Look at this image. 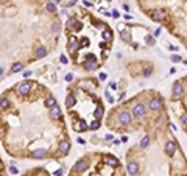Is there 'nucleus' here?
<instances>
[{"instance_id": "nucleus-26", "label": "nucleus", "mask_w": 187, "mask_h": 176, "mask_svg": "<svg viewBox=\"0 0 187 176\" xmlns=\"http://www.w3.org/2000/svg\"><path fill=\"white\" fill-rule=\"evenodd\" d=\"M89 128H91L92 131H93V129H98V128H100V122H98V120L92 122V123H91V126H89Z\"/></svg>"}, {"instance_id": "nucleus-38", "label": "nucleus", "mask_w": 187, "mask_h": 176, "mask_svg": "<svg viewBox=\"0 0 187 176\" xmlns=\"http://www.w3.org/2000/svg\"><path fill=\"white\" fill-rule=\"evenodd\" d=\"M61 62H64V64H67V58H66V56H61Z\"/></svg>"}, {"instance_id": "nucleus-27", "label": "nucleus", "mask_w": 187, "mask_h": 176, "mask_svg": "<svg viewBox=\"0 0 187 176\" xmlns=\"http://www.w3.org/2000/svg\"><path fill=\"white\" fill-rule=\"evenodd\" d=\"M103 36H105V39H108L109 41V39H112V31L111 30H106V31L103 33Z\"/></svg>"}, {"instance_id": "nucleus-7", "label": "nucleus", "mask_w": 187, "mask_h": 176, "mask_svg": "<svg viewBox=\"0 0 187 176\" xmlns=\"http://www.w3.org/2000/svg\"><path fill=\"white\" fill-rule=\"evenodd\" d=\"M50 117H52L53 120H59V118L62 117L61 109H59L58 105H55V106H52V108H50Z\"/></svg>"}, {"instance_id": "nucleus-25", "label": "nucleus", "mask_w": 187, "mask_h": 176, "mask_svg": "<svg viewBox=\"0 0 187 176\" xmlns=\"http://www.w3.org/2000/svg\"><path fill=\"white\" fill-rule=\"evenodd\" d=\"M120 36H122V39H123V41H129V39H131V38H129V33L126 31V30H125V31H122V33H120Z\"/></svg>"}, {"instance_id": "nucleus-42", "label": "nucleus", "mask_w": 187, "mask_h": 176, "mask_svg": "<svg viewBox=\"0 0 187 176\" xmlns=\"http://www.w3.org/2000/svg\"><path fill=\"white\" fill-rule=\"evenodd\" d=\"M53 2H56V3H58V2H59V0H53Z\"/></svg>"}, {"instance_id": "nucleus-17", "label": "nucleus", "mask_w": 187, "mask_h": 176, "mask_svg": "<svg viewBox=\"0 0 187 176\" xmlns=\"http://www.w3.org/2000/svg\"><path fill=\"white\" fill-rule=\"evenodd\" d=\"M103 114H105V109H103L101 105H98L97 106V111H95V120H100L103 117Z\"/></svg>"}, {"instance_id": "nucleus-29", "label": "nucleus", "mask_w": 187, "mask_h": 176, "mask_svg": "<svg viewBox=\"0 0 187 176\" xmlns=\"http://www.w3.org/2000/svg\"><path fill=\"white\" fill-rule=\"evenodd\" d=\"M52 31H53V33H58V31H59V25H58V22L52 25Z\"/></svg>"}, {"instance_id": "nucleus-6", "label": "nucleus", "mask_w": 187, "mask_h": 176, "mask_svg": "<svg viewBox=\"0 0 187 176\" xmlns=\"http://www.w3.org/2000/svg\"><path fill=\"white\" fill-rule=\"evenodd\" d=\"M88 167H89L88 159H84V157H83V159H80V161H76V164H75V167H73V170H75V171H78V173H80V171H84Z\"/></svg>"}, {"instance_id": "nucleus-5", "label": "nucleus", "mask_w": 187, "mask_h": 176, "mask_svg": "<svg viewBox=\"0 0 187 176\" xmlns=\"http://www.w3.org/2000/svg\"><path fill=\"white\" fill-rule=\"evenodd\" d=\"M119 122L122 125H129L133 122V115H131V112H128V111H123V112H120L119 114Z\"/></svg>"}, {"instance_id": "nucleus-37", "label": "nucleus", "mask_w": 187, "mask_h": 176, "mask_svg": "<svg viewBox=\"0 0 187 176\" xmlns=\"http://www.w3.org/2000/svg\"><path fill=\"white\" fill-rule=\"evenodd\" d=\"M62 175V170H56L55 171V176H61Z\"/></svg>"}, {"instance_id": "nucleus-15", "label": "nucleus", "mask_w": 187, "mask_h": 176, "mask_svg": "<svg viewBox=\"0 0 187 176\" xmlns=\"http://www.w3.org/2000/svg\"><path fill=\"white\" fill-rule=\"evenodd\" d=\"M80 26H81V24H78V21H76V19L70 17L69 21H67V28H75V30H78Z\"/></svg>"}, {"instance_id": "nucleus-43", "label": "nucleus", "mask_w": 187, "mask_h": 176, "mask_svg": "<svg viewBox=\"0 0 187 176\" xmlns=\"http://www.w3.org/2000/svg\"><path fill=\"white\" fill-rule=\"evenodd\" d=\"M106 2H111V0H106Z\"/></svg>"}, {"instance_id": "nucleus-32", "label": "nucleus", "mask_w": 187, "mask_h": 176, "mask_svg": "<svg viewBox=\"0 0 187 176\" xmlns=\"http://www.w3.org/2000/svg\"><path fill=\"white\" fill-rule=\"evenodd\" d=\"M9 171H11L13 175H17V173H19V170H17L16 167H9Z\"/></svg>"}, {"instance_id": "nucleus-1", "label": "nucleus", "mask_w": 187, "mask_h": 176, "mask_svg": "<svg viewBox=\"0 0 187 176\" xmlns=\"http://www.w3.org/2000/svg\"><path fill=\"white\" fill-rule=\"evenodd\" d=\"M16 91H17L19 95H28L30 91H31V83L30 81H22L21 84H17Z\"/></svg>"}, {"instance_id": "nucleus-13", "label": "nucleus", "mask_w": 187, "mask_h": 176, "mask_svg": "<svg viewBox=\"0 0 187 176\" xmlns=\"http://www.w3.org/2000/svg\"><path fill=\"white\" fill-rule=\"evenodd\" d=\"M126 168H128V173L129 175H137V171H139V165L136 164V162H129Z\"/></svg>"}, {"instance_id": "nucleus-23", "label": "nucleus", "mask_w": 187, "mask_h": 176, "mask_svg": "<svg viewBox=\"0 0 187 176\" xmlns=\"http://www.w3.org/2000/svg\"><path fill=\"white\" fill-rule=\"evenodd\" d=\"M148 144H150V137H148V136H145V137L140 140V147L145 148V147H148Z\"/></svg>"}, {"instance_id": "nucleus-8", "label": "nucleus", "mask_w": 187, "mask_h": 176, "mask_svg": "<svg viewBox=\"0 0 187 176\" xmlns=\"http://www.w3.org/2000/svg\"><path fill=\"white\" fill-rule=\"evenodd\" d=\"M161 108H162V101L159 98H151L150 100V109L151 111H159Z\"/></svg>"}, {"instance_id": "nucleus-36", "label": "nucleus", "mask_w": 187, "mask_h": 176, "mask_svg": "<svg viewBox=\"0 0 187 176\" xmlns=\"http://www.w3.org/2000/svg\"><path fill=\"white\" fill-rule=\"evenodd\" d=\"M23 76H27V78H28V76H31V70H27L25 73H23Z\"/></svg>"}, {"instance_id": "nucleus-20", "label": "nucleus", "mask_w": 187, "mask_h": 176, "mask_svg": "<svg viewBox=\"0 0 187 176\" xmlns=\"http://www.w3.org/2000/svg\"><path fill=\"white\" fill-rule=\"evenodd\" d=\"M47 55V48L45 47H39L38 52H36V58H42V56Z\"/></svg>"}, {"instance_id": "nucleus-9", "label": "nucleus", "mask_w": 187, "mask_h": 176, "mask_svg": "<svg viewBox=\"0 0 187 176\" xmlns=\"http://www.w3.org/2000/svg\"><path fill=\"white\" fill-rule=\"evenodd\" d=\"M69 150H70V142L69 140L64 139V140L59 142V151H61V154H67Z\"/></svg>"}, {"instance_id": "nucleus-44", "label": "nucleus", "mask_w": 187, "mask_h": 176, "mask_svg": "<svg viewBox=\"0 0 187 176\" xmlns=\"http://www.w3.org/2000/svg\"><path fill=\"white\" fill-rule=\"evenodd\" d=\"M25 176H30V175H25Z\"/></svg>"}, {"instance_id": "nucleus-4", "label": "nucleus", "mask_w": 187, "mask_h": 176, "mask_svg": "<svg viewBox=\"0 0 187 176\" xmlns=\"http://www.w3.org/2000/svg\"><path fill=\"white\" fill-rule=\"evenodd\" d=\"M145 112H147V108L142 105V103H139V105H136L134 108H133V114L131 115H134L136 118H142L143 115H145Z\"/></svg>"}, {"instance_id": "nucleus-21", "label": "nucleus", "mask_w": 187, "mask_h": 176, "mask_svg": "<svg viewBox=\"0 0 187 176\" xmlns=\"http://www.w3.org/2000/svg\"><path fill=\"white\" fill-rule=\"evenodd\" d=\"M55 105H56V100L53 97H48L45 100V106H47V108H52V106H55Z\"/></svg>"}, {"instance_id": "nucleus-3", "label": "nucleus", "mask_w": 187, "mask_h": 176, "mask_svg": "<svg viewBox=\"0 0 187 176\" xmlns=\"http://www.w3.org/2000/svg\"><path fill=\"white\" fill-rule=\"evenodd\" d=\"M184 84L181 81H176L175 86H173V98H181L184 95Z\"/></svg>"}, {"instance_id": "nucleus-18", "label": "nucleus", "mask_w": 187, "mask_h": 176, "mask_svg": "<svg viewBox=\"0 0 187 176\" xmlns=\"http://www.w3.org/2000/svg\"><path fill=\"white\" fill-rule=\"evenodd\" d=\"M84 69H86V70H93V69H97L95 61H86L84 62Z\"/></svg>"}, {"instance_id": "nucleus-30", "label": "nucleus", "mask_w": 187, "mask_h": 176, "mask_svg": "<svg viewBox=\"0 0 187 176\" xmlns=\"http://www.w3.org/2000/svg\"><path fill=\"white\" fill-rule=\"evenodd\" d=\"M172 61H173V62H179V61H181V58H179L178 55H173V56H172Z\"/></svg>"}, {"instance_id": "nucleus-16", "label": "nucleus", "mask_w": 187, "mask_h": 176, "mask_svg": "<svg viewBox=\"0 0 187 176\" xmlns=\"http://www.w3.org/2000/svg\"><path fill=\"white\" fill-rule=\"evenodd\" d=\"M75 103H76L75 95H73V94H69L67 98H66V105H67V108H73V106H75Z\"/></svg>"}, {"instance_id": "nucleus-34", "label": "nucleus", "mask_w": 187, "mask_h": 176, "mask_svg": "<svg viewBox=\"0 0 187 176\" xmlns=\"http://www.w3.org/2000/svg\"><path fill=\"white\" fill-rule=\"evenodd\" d=\"M186 120H187V118H186V114H182V115H181V123H182V126H186Z\"/></svg>"}, {"instance_id": "nucleus-22", "label": "nucleus", "mask_w": 187, "mask_h": 176, "mask_svg": "<svg viewBox=\"0 0 187 176\" xmlns=\"http://www.w3.org/2000/svg\"><path fill=\"white\" fill-rule=\"evenodd\" d=\"M45 8H47V11H48V13H55L56 11V6H55V3H53V2H48L45 5Z\"/></svg>"}, {"instance_id": "nucleus-19", "label": "nucleus", "mask_w": 187, "mask_h": 176, "mask_svg": "<svg viewBox=\"0 0 187 176\" xmlns=\"http://www.w3.org/2000/svg\"><path fill=\"white\" fill-rule=\"evenodd\" d=\"M8 108H9V100L6 97H3L0 100V109H8Z\"/></svg>"}, {"instance_id": "nucleus-40", "label": "nucleus", "mask_w": 187, "mask_h": 176, "mask_svg": "<svg viewBox=\"0 0 187 176\" xmlns=\"http://www.w3.org/2000/svg\"><path fill=\"white\" fill-rule=\"evenodd\" d=\"M69 2H73V3H75V2H78V0H69Z\"/></svg>"}, {"instance_id": "nucleus-14", "label": "nucleus", "mask_w": 187, "mask_h": 176, "mask_svg": "<svg viewBox=\"0 0 187 176\" xmlns=\"http://www.w3.org/2000/svg\"><path fill=\"white\" fill-rule=\"evenodd\" d=\"M105 161L109 167H117V165H119V161H117L114 156H105Z\"/></svg>"}, {"instance_id": "nucleus-33", "label": "nucleus", "mask_w": 187, "mask_h": 176, "mask_svg": "<svg viewBox=\"0 0 187 176\" xmlns=\"http://www.w3.org/2000/svg\"><path fill=\"white\" fill-rule=\"evenodd\" d=\"M151 75V69H147V70H143V76H150Z\"/></svg>"}, {"instance_id": "nucleus-12", "label": "nucleus", "mask_w": 187, "mask_h": 176, "mask_svg": "<svg viewBox=\"0 0 187 176\" xmlns=\"http://www.w3.org/2000/svg\"><path fill=\"white\" fill-rule=\"evenodd\" d=\"M67 48H69V52H75L76 48H80V42L76 41V38H70V41L67 44Z\"/></svg>"}, {"instance_id": "nucleus-28", "label": "nucleus", "mask_w": 187, "mask_h": 176, "mask_svg": "<svg viewBox=\"0 0 187 176\" xmlns=\"http://www.w3.org/2000/svg\"><path fill=\"white\" fill-rule=\"evenodd\" d=\"M145 42H147L148 45H155V39H153L151 36H147V38H145Z\"/></svg>"}, {"instance_id": "nucleus-39", "label": "nucleus", "mask_w": 187, "mask_h": 176, "mask_svg": "<svg viewBox=\"0 0 187 176\" xmlns=\"http://www.w3.org/2000/svg\"><path fill=\"white\" fill-rule=\"evenodd\" d=\"M100 79H106V73H100Z\"/></svg>"}, {"instance_id": "nucleus-2", "label": "nucleus", "mask_w": 187, "mask_h": 176, "mask_svg": "<svg viewBox=\"0 0 187 176\" xmlns=\"http://www.w3.org/2000/svg\"><path fill=\"white\" fill-rule=\"evenodd\" d=\"M150 17L156 22H164L167 19V13L164 11V9H155V11L150 14Z\"/></svg>"}, {"instance_id": "nucleus-31", "label": "nucleus", "mask_w": 187, "mask_h": 176, "mask_svg": "<svg viewBox=\"0 0 187 176\" xmlns=\"http://www.w3.org/2000/svg\"><path fill=\"white\" fill-rule=\"evenodd\" d=\"M72 79H73V75H72V73H67V75H66V81H67V83H70Z\"/></svg>"}, {"instance_id": "nucleus-10", "label": "nucleus", "mask_w": 187, "mask_h": 176, "mask_svg": "<svg viewBox=\"0 0 187 176\" xmlns=\"http://www.w3.org/2000/svg\"><path fill=\"white\" fill-rule=\"evenodd\" d=\"M31 157H34V159H44V157H47V151L42 150V148H38V150L31 151Z\"/></svg>"}, {"instance_id": "nucleus-24", "label": "nucleus", "mask_w": 187, "mask_h": 176, "mask_svg": "<svg viewBox=\"0 0 187 176\" xmlns=\"http://www.w3.org/2000/svg\"><path fill=\"white\" fill-rule=\"evenodd\" d=\"M22 69H23L22 64H14V66H13V69H11V72H14V73H16V72H21Z\"/></svg>"}, {"instance_id": "nucleus-35", "label": "nucleus", "mask_w": 187, "mask_h": 176, "mask_svg": "<svg viewBox=\"0 0 187 176\" xmlns=\"http://www.w3.org/2000/svg\"><path fill=\"white\" fill-rule=\"evenodd\" d=\"M111 16H112V17H115V19H119V16H120V14H119V11H112V14H111Z\"/></svg>"}, {"instance_id": "nucleus-41", "label": "nucleus", "mask_w": 187, "mask_h": 176, "mask_svg": "<svg viewBox=\"0 0 187 176\" xmlns=\"http://www.w3.org/2000/svg\"><path fill=\"white\" fill-rule=\"evenodd\" d=\"M0 73H3V69L2 67H0Z\"/></svg>"}, {"instance_id": "nucleus-11", "label": "nucleus", "mask_w": 187, "mask_h": 176, "mask_svg": "<svg viewBox=\"0 0 187 176\" xmlns=\"http://www.w3.org/2000/svg\"><path fill=\"white\" fill-rule=\"evenodd\" d=\"M165 151H167V154H168V156H173V154H175V151H176V145H175V142H173V140H168V142H167V145H165Z\"/></svg>"}]
</instances>
